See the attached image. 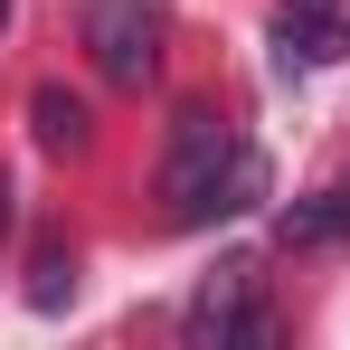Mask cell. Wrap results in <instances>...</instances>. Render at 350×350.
<instances>
[{
	"label": "cell",
	"instance_id": "cell-7",
	"mask_svg": "<svg viewBox=\"0 0 350 350\" xmlns=\"http://www.w3.org/2000/svg\"><path fill=\"white\" fill-rule=\"evenodd\" d=\"M66 293H76V256L48 246V256H38V275H29V303H38V312H57Z\"/></svg>",
	"mask_w": 350,
	"mask_h": 350
},
{
	"label": "cell",
	"instance_id": "cell-1",
	"mask_svg": "<svg viewBox=\"0 0 350 350\" xmlns=\"http://www.w3.org/2000/svg\"><path fill=\"white\" fill-rule=\"evenodd\" d=\"M161 189H171V218H180V228H218V218H237V208L265 199V152H256L218 105H189V114H171Z\"/></svg>",
	"mask_w": 350,
	"mask_h": 350
},
{
	"label": "cell",
	"instance_id": "cell-9",
	"mask_svg": "<svg viewBox=\"0 0 350 350\" xmlns=\"http://www.w3.org/2000/svg\"><path fill=\"white\" fill-rule=\"evenodd\" d=\"M0 29H10V0H0Z\"/></svg>",
	"mask_w": 350,
	"mask_h": 350
},
{
	"label": "cell",
	"instance_id": "cell-6",
	"mask_svg": "<svg viewBox=\"0 0 350 350\" xmlns=\"http://www.w3.org/2000/svg\"><path fill=\"white\" fill-rule=\"evenodd\" d=\"M29 133H38V152H85V105L66 85H38L29 95Z\"/></svg>",
	"mask_w": 350,
	"mask_h": 350
},
{
	"label": "cell",
	"instance_id": "cell-8",
	"mask_svg": "<svg viewBox=\"0 0 350 350\" xmlns=\"http://www.w3.org/2000/svg\"><path fill=\"white\" fill-rule=\"evenodd\" d=\"M0 246H10V180H0Z\"/></svg>",
	"mask_w": 350,
	"mask_h": 350
},
{
	"label": "cell",
	"instance_id": "cell-2",
	"mask_svg": "<svg viewBox=\"0 0 350 350\" xmlns=\"http://www.w3.org/2000/svg\"><path fill=\"white\" fill-rule=\"evenodd\" d=\"M161 29H171L161 0H85V48L114 85H142L161 66Z\"/></svg>",
	"mask_w": 350,
	"mask_h": 350
},
{
	"label": "cell",
	"instance_id": "cell-3",
	"mask_svg": "<svg viewBox=\"0 0 350 350\" xmlns=\"http://www.w3.org/2000/svg\"><path fill=\"white\" fill-rule=\"evenodd\" d=\"M180 332H189V341H265L275 322L256 312V265H246V256H228V265H218L208 284L189 293V312H180Z\"/></svg>",
	"mask_w": 350,
	"mask_h": 350
},
{
	"label": "cell",
	"instance_id": "cell-4",
	"mask_svg": "<svg viewBox=\"0 0 350 350\" xmlns=\"http://www.w3.org/2000/svg\"><path fill=\"white\" fill-rule=\"evenodd\" d=\"M275 57H284V66H332V57H350V19L332 10V0H284Z\"/></svg>",
	"mask_w": 350,
	"mask_h": 350
},
{
	"label": "cell",
	"instance_id": "cell-5",
	"mask_svg": "<svg viewBox=\"0 0 350 350\" xmlns=\"http://www.w3.org/2000/svg\"><path fill=\"white\" fill-rule=\"evenodd\" d=\"M275 237H284V246H341V237H350V180L312 189V199H293L284 218H275Z\"/></svg>",
	"mask_w": 350,
	"mask_h": 350
}]
</instances>
